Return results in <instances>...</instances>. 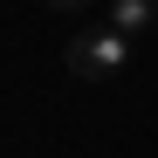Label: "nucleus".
Masks as SVG:
<instances>
[{
  "mask_svg": "<svg viewBox=\"0 0 158 158\" xmlns=\"http://www.w3.org/2000/svg\"><path fill=\"white\" fill-rule=\"evenodd\" d=\"M151 21H158V0H110V28H117L124 41H131V35H144Z\"/></svg>",
  "mask_w": 158,
  "mask_h": 158,
  "instance_id": "f03ea898",
  "label": "nucleus"
},
{
  "mask_svg": "<svg viewBox=\"0 0 158 158\" xmlns=\"http://www.w3.org/2000/svg\"><path fill=\"white\" fill-rule=\"evenodd\" d=\"M48 7H89V0H48Z\"/></svg>",
  "mask_w": 158,
  "mask_h": 158,
  "instance_id": "7ed1b4c3",
  "label": "nucleus"
},
{
  "mask_svg": "<svg viewBox=\"0 0 158 158\" xmlns=\"http://www.w3.org/2000/svg\"><path fill=\"white\" fill-rule=\"evenodd\" d=\"M62 62H69L76 83H110V76L131 62V41H124L117 28H89V35H76V41L62 48Z\"/></svg>",
  "mask_w": 158,
  "mask_h": 158,
  "instance_id": "f257e3e1",
  "label": "nucleus"
}]
</instances>
